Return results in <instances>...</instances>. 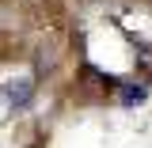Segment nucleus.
<instances>
[{"instance_id":"nucleus-1","label":"nucleus","mask_w":152,"mask_h":148,"mask_svg":"<svg viewBox=\"0 0 152 148\" xmlns=\"http://www.w3.org/2000/svg\"><path fill=\"white\" fill-rule=\"evenodd\" d=\"M31 95H34L31 80H12V84H4V99H8L12 106H27V103H31Z\"/></svg>"},{"instance_id":"nucleus-2","label":"nucleus","mask_w":152,"mask_h":148,"mask_svg":"<svg viewBox=\"0 0 152 148\" xmlns=\"http://www.w3.org/2000/svg\"><path fill=\"white\" fill-rule=\"evenodd\" d=\"M118 99H122V106H141V103L148 99V87H145V84H122Z\"/></svg>"}]
</instances>
